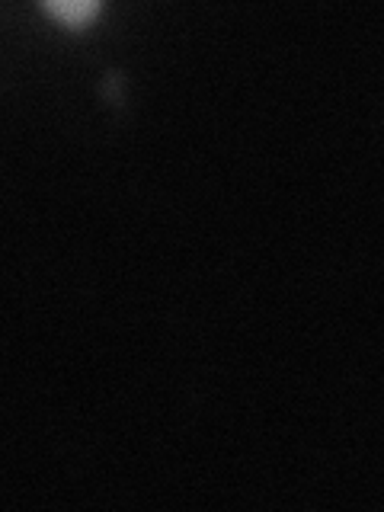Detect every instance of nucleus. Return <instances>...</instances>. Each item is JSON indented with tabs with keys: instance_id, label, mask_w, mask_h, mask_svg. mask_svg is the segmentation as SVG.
<instances>
[{
	"instance_id": "nucleus-1",
	"label": "nucleus",
	"mask_w": 384,
	"mask_h": 512,
	"mask_svg": "<svg viewBox=\"0 0 384 512\" xmlns=\"http://www.w3.org/2000/svg\"><path fill=\"white\" fill-rule=\"evenodd\" d=\"M52 16H58L61 23H68V26H84L90 23L96 13H100V4L96 0H45L42 4Z\"/></svg>"
}]
</instances>
